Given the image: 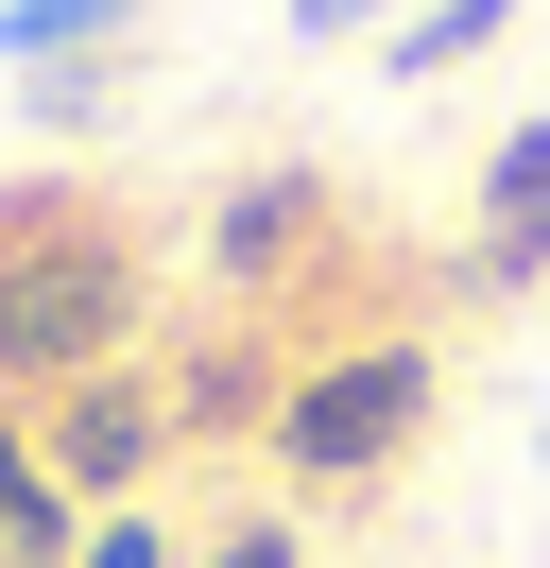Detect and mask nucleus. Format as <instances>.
<instances>
[{
  "instance_id": "nucleus-10",
  "label": "nucleus",
  "mask_w": 550,
  "mask_h": 568,
  "mask_svg": "<svg viewBox=\"0 0 550 568\" xmlns=\"http://www.w3.org/2000/svg\"><path fill=\"white\" fill-rule=\"evenodd\" d=\"M190 568H309V517H206Z\"/></svg>"
},
{
  "instance_id": "nucleus-7",
  "label": "nucleus",
  "mask_w": 550,
  "mask_h": 568,
  "mask_svg": "<svg viewBox=\"0 0 550 568\" xmlns=\"http://www.w3.org/2000/svg\"><path fill=\"white\" fill-rule=\"evenodd\" d=\"M499 36H516V0H412L396 36H378V70H396V87H447L465 52H499Z\"/></svg>"
},
{
  "instance_id": "nucleus-12",
  "label": "nucleus",
  "mask_w": 550,
  "mask_h": 568,
  "mask_svg": "<svg viewBox=\"0 0 550 568\" xmlns=\"http://www.w3.org/2000/svg\"><path fill=\"white\" fill-rule=\"evenodd\" d=\"M293 36H378V0H293Z\"/></svg>"
},
{
  "instance_id": "nucleus-11",
  "label": "nucleus",
  "mask_w": 550,
  "mask_h": 568,
  "mask_svg": "<svg viewBox=\"0 0 550 568\" xmlns=\"http://www.w3.org/2000/svg\"><path fill=\"white\" fill-rule=\"evenodd\" d=\"M103 104H121V70H103V52H69V70H34V121H52V139H86Z\"/></svg>"
},
{
  "instance_id": "nucleus-8",
  "label": "nucleus",
  "mask_w": 550,
  "mask_h": 568,
  "mask_svg": "<svg viewBox=\"0 0 550 568\" xmlns=\"http://www.w3.org/2000/svg\"><path fill=\"white\" fill-rule=\"evenodd\" d=\"M155 0H0V70H69V52H103V36H138Z\"/></svg>"
},
{
  "instance_id": "nucleus-5",
  "label": "nucleus",
  "mask_w": 550,
  "mask_h": 568,
  "mask_svg": "<svg viewBox=\"0 0 550 568\" xmlns=\"http://www.w3.org/2000/svg\"><path fill=\"white\" fill-rule=\"evenodd\" d=\"M465 293H481V311H516V293H550V121H516V139L481 155V224H465Z\"/></svg>"
},
{
  "instance_id": "nucleus-3",
  "label": "nucleus",
  "mask_w": 550,
  "mask_h": 568,
  "mask_svg": "<svg viewBox=\"0 0 550 568\" xmlns=\"http://www.w3.org/2000/svg\"><path fill=\"white\" fill-rule=\"evenodd\" d=\"M172 379L155 362H103V379H69V396H34V465H52L86 517H121V499H155L172 483Z\"/></svg>"
},
{
  "instance_id": "nucleus-2",
  "label": "nucleus",
  "mask_w": 550,
  "mask_h": 568,
  "mask_svg": "<svg viewBox=\"0 0 550 568\" xmlns=\"http://www.w3.org/2000/svg\"><path fill=\"white\" fill-rule=\"evenodd\" d=\"M138 311H155V276H138L103 224H69V242L0 258V414H34V396L103 379V362H138Z\"/></svg>"
},
{
  "instance_id": "nucleus-9",
  "label": "nucleus",
  "mask_w": 550,
  "mask_h": 568,
  "mask_svg": "<svg viewBox=\"0 0 550 568\" xmlns=\"http://www.w3.org/2000/svg\"><path fill=\"white\" fill-rule=\"evenodd\" d=\"M69 568H190V534L155 517V499H121V517H86V551Z\"/></svg>"
},
{
  "instance_id": "nucleus-1",
  "label": "nucleus",
  "mask_w": 550,
  "mask_h": 568,
  "mask_svg": "<svg viewBox=\"0 0 550 568\" xmlns=\"http://www.w3.org/2000/svg\"><path fill=\"white\" fill-rule=\"evenodd\" d=\"M430 414H447V362L412 345V327H361V345L293 362L275 465H293V499H361V483H396V465L430 448Z\"/></svg>"
},
{
  "instance_id": "nucleus-4",
  "label": "nucleus",
  "mask_w": 550,
  "mask_h": 568,
  "mask_svg": "<svg viewBox=\"0 0 550 568\" xmlns=\"http://www.w3.org/2000/svg\"><path fill=\"white\" fill-rule=\"evenodd\" d=\"M344 242V173L327 155H258V173L206 207V276L224 293H275V276H309V258Z\"/></svg>"
},
{
  "instance_id": "nucleus-6",
  "label": "nucleus",
  "mask_w": 550,
  "mask_h": 568,
  "mask_svg": "<svg viewBox=\"0 0 550 568\" xmlns=\"http://www.w3.org/2000/svg\"><path fill=\"white\" fill-rule=\"evenodd\" d=\"M275 396H293V362H275L258 327H224V345L172 362V430H190V448H275Z\"/></svg>"
}]
</instances>
